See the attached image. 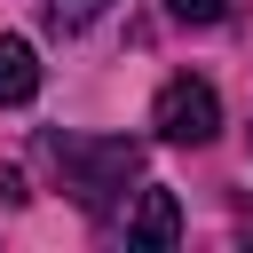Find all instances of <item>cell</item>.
Masks as SVG:
<instances>
[{
  "label": "cell",
  "mask_w": 253,
  "mask_h": 253,
  "mask_svg": "<svg viewBox=\"0 0 253 253\" xmlns=\"http://www.w3.org/2000/svg\"><path fill=\"white\" fill-rule=\"evenodd\" d=\"M32 95H40V63H32V40L0 32V103L16 111V103H32Z\"/></svg>",
  "instance_id": "obj_4"
},
{
  "label": "cell",
  "mask_w": 253,
  "mask_h": 253,
  "mask_svg": "<svg viewBox=\"0 0 253 253\" xmlns=\"http://www.w3.org/2000/svg\"><path fill=\"white\" fill-rule=\"evenodd\" d=\"M150 126H158L166 142H190V150H198V142H213V134H221V95H213L206 79H190V71H182V79H166V87H158Z\"/></svg>",
  "instance_id": "obj_2"
},
{
  "label": "cell",
  "mask_w": 253,
  "mask_h": 253,
  "mask_svg": "<svg viewBox=\"0 0 253 253\" xmlns=\"http://www.w3.org/2000/svg\"><path fill=\"white\" fill-rule=\"evenodd\" d=\"M126 237H134V245H174V237H182V206H174V190H134V206H126Z\"/></svg>",
  "instance_id": "obj_3"
},
{
  "label": "cell",
  "mask_w": 253,
  "mask_h": 253,
  "mask_svg": "<svg viewBox=\"0 0 253 253\" xmlns=\"http://www.w3.org/2000/svg\"><path fill=\"white\" fill-rule=\"evenodd\" d=\"M40 158H47V166H63V182H71V198H79L87 213H103V206L134 182L142 142H79V134H40Z\"/></svg>",
  "instance_id": "obj_1"
},
{
  "label": "cell",
  "mask_w": 253,
  "mask_h": 253,
  "mask_svg": "<svg viewBox=\"0 0 253 253\" xmlns=\"http://www.w3.org/2000/svg\"><path fill=\"white\" fill-rule=\"evenodd\" d=\"M24 198H32V190H24V174H16V166H0V206H24Z\"/></svg>",
  "instance_id": "obj_7"
},
{
  "label": "cell",
  "mask_w": 253,
  "mask_h": 253,
  "mask_svg": "<svg viewBox=\"0 0 253 253\" xmlns=\"http://www.w3.org/2000/svg\"><path fill=\"white\" fill-rule=\"evenodd\" d=\"M111 0H47V32H87Z\"/></svg>",
  "instance_id": "obj_5"
},
{
  "label": "cell",
  "mask_w": 253,
  "mask_h": 253,
  "mask_svg": "<svg viewBox=\"0 0 253 253\" xmlns=\"http://www.w3.org/2000/svg\"><path fill=\"white\" fill-rule=\"evenodd\" d=\"M221 8H229V0H166L174 24H221Z\"/></svg>",
  "instance_id": "obj_6"
}]
</instances>
